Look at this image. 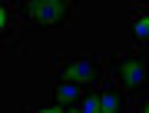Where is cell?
Listing matches in <instances>:
<instances>
[{"instance_id": "52a82bcc", "label": "cell", "mask_w": 149, "mask_h": 113, "mask_svg": "<svg viewBox=\"0 0 149 113\" xmlns=\"http://www.w3.org/2000/svg\"><path fill=\"white\" fill-rule=\"evenodd\" d=\"M86 93H90V90H86V86H76V83H60L56 86V107H76V103H80L83 97H86Z\"/></svg>"}, {"instance_id": "ba28073f", "label": "cell", "mask_w": 149, "mask_h": 113, "mask_svg": "<svg viewBox=\"0 0 149 113\" xmlns=\"http://www.w3.org/2000/svg\"><path fill=\"white\" fill-rule=\"evenodd\" d=\"M70 113H103V107H100V93H86V97L76 103V107H70Z\"/></svg>"}, {"instance_id": "9c48e42d", "label": "cell", "mask_w": 149, "mask_h": 113, "mask_svg": "<svg viewBox=\"0 0 149 113\" xmlns=\"http://www.w3.org/2000/svg\"><path fill=\"white\" fill-rule=\"evenodd\" d=\"M133 103H136V107H133V113H149V90H146L139 100H133Z\"/></svg>"}, {"instance_id": "5b68a950", "label": "cell", "mask_w": 149, "mask_h": 113, "mask_svg": "<svg viewBox=\"0 0 149 113\" xmlns=\"http://www.w3.org/2000/svg\"><path fill=\"white\" fill-rule=\"evenodd\" d=\"M126 93H123V86H116V83H106L100 90V107H103V113H126Z\"/></svg>"}, {"instance_id": "6da1fadb", "label": "cell", "mask_w": 149, "mask_h": 113, "mask_svg": "<svg viewBox=\"0 0 149 113\" xmlns=\"http://www.w3.org/2000/svg\"><path fill=\"white\" fill-rule=\"evenodd\" d=\"M106 73L129 100H139L149 90V50L136 57H106Z\"/></svg>"}, {"instance_id": "8992f818", "label": "cell", "mask_w": 149, "mask_h": 113, "mask_svg": "<svg viewBox=\"0 0 149 113\" xmlns=\"http://www.w3.org/2000/svg\"><path fill=\"white\" fill-rule=\"evenodd\" d=\"M133 27H136L139 47L149 50V7H146V4H136V7H133Z\"/></svg>"}, {"instance_id": "3957f363", "label": "cell", "mask_w": 149, "mask_h": 113, "mask_svg": "<svg viewBox=\"0 0 149 113\" xmlns=\"http://www.w3.org/2000/svg\"><path fill=\"white\" fill-rule=\"evenodd\" d=\"M30 23L37 27H60V23L73 20V4L70 0H33V4H23Z\"/></svg>"}, {"instance_id": "7a4b0ae2", "label": "cell", "mask_w": 149, "mask_h": 113, "mask_svg": "<svg viewBox=\"0 0 149 113\" xmlns=\"http://www.w3.org/2000/svg\"><path fill=\"white\" fill-rule=\"evenodd\" d=\"M56 60H60L56 83H76L90 90V83H96L103 77V63L96 57H56Z\"/></svg>"}, {"instance_id": "30bf717a", "label": "cell", "mask_w": 149, "mask_h": 113, "mask_svg": "<svg viewBox=\"0 0 149 113\" xmlns=\"http://www.w3.org/2000/svg\"><path fill=\"white\" fill-rule=\"evenodd\" d=\"M27 113H70L66 107H47V110H27Z\"/></svg>"}, {"instance_id": "277c9868", "label": "cell", "mask_w": 149, "mask_h": 113, "mask_svg": "<svg viewBox=\"0 0 149 113\" xmlns=\"http://www.w3.org/2000/svg\"><path fill=\"white\" fill-rule=\"evenodd\" d=\"M0 30H3V43L7 47L13 40H20V10L13 4H0Z\"/></svg>"}]
</instances>
